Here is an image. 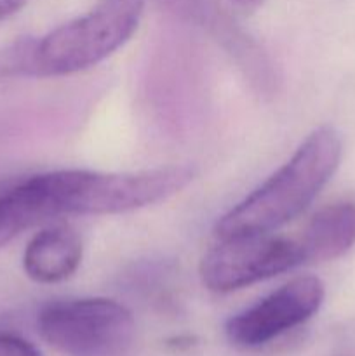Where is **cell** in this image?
I'll return each mask as SVG.
<instances>
[{"instance_id": "obj_4", "label": "cell", "mask_w": 355, "mask_h": 356, "mask_svg": "<svg viewBox=\"0 0 355 356\" xmlns=\"http://www.w3.org/2000/svg\"><path fill=\"white\" fill-rule=\"evenodd\" d=\"M42 339L66 356H122L134 337V316L104 298L68 299L44 306L37 316Z\"/></svg>"}, {"instance_id": "obj_3", "label": "cell", "mask_w": 355, "mask_h": 356, "mask_svg": "<svg viewBox=\"0 0 355 356\" xmlns=\"http://www.w3.org/2000/svg\"><path fill=\"white\" fill-rule=\"evenodd\" d=\"M145 0H100L82 16L35 38L33 76L82 72L125 44L138 28Z\"/></svg>"}, {"instance_id": "obj_5", "label": "cell", "mask_w": 355, "mask_h": 356, "mask_svg": "<svg viewBox=\"0 0 355 356\" xmlns=\"http://www.w3.org/2000/svg\"><path fill=\"white\" fill-rule=\"evenodd\" d=\"M301 266L294 238L274 233H244L219 238L200 261L202 284L226 294Z\"/></svg>"}, {"instance_id": "obj_2", "label": "cell", "mask_w": 355, "mask_h": 356, "mask_svg": "<svg viewBox=\"0 0 355 356\" xmlns=\"http://www.w3.org/2000/svg\"><path fill=\"white\" fill-rule=\"evenodd\" d=\"M188 165H167L139 172L54 170L45 172L58 218L122 214L167 200L194 181Z\"/></svg>"}, {"instance_id": "obj_6", "label": "cell", "mask_w": 355, "mask_h": 356, "mask_svg": "<svg viewBox=\"0 0 355 356\" xmlns=\"http://www.w3.org/2000/svg\"><path fill=\"white\" fill-rule=\"evenodd\" d=\"M324 284L317 277H298L226 322L230 343L258 348L308 322L324 301Z\"/></svg>"}, {"instance_id": "obj_7", "label": "cell", "mask_w": 355, "mask_h": 356, "mask_svg": "<svg viewBox=\"0 0 355 356\" xmlns=\"http://www.w3.org/2000/svg\"><path fill=\"white\" fill-rule=\"evenodd\" d=\"M82 254V238L75 229L51 226L38 232L24 249V273L38 284H58L75 273Z\"/></svg>"}, {"instance_id": "obj_11", "label": "cell", "mask_w": 355, "mask_h": 356, "mask_svg": "<svg viewBox=\"0 0 355 356\" xmlns=\"http://www.w3.org/2000/svg\"><path fill=\"white\" fill-rule=\"evenodd\" d=\"M235 6H239L240 9L244 10H253L256 9V7H260L261 3H263V0H232Z\"/></svg>"}, {"instance_id": "obj_9", "label": "cell", "mask_w": 355, "mask_h": 356, "mask_svg": "<svg viewBox=\"0 0 355 356\" xmlns=\"http://www.w3.org/2000/svg\"><path fill=\"white\" fill-rule=\"evenodd\" d=\"M35 38H19L0 49V79L33 76Z\"/></svg>"}, {"instance_id": "obj_1", "label": "cell", "mask_w": 355, "mask_h": 356, "mask_svg": "<svg viewBox=\"0 0 355 356\" xmlns=\"http://www.w3.org/2000/svg\"><path fill=\"white\" fill-rule=\"evenodd\" d=\"M340 160V134L329 125L315 129L274 176L216 222V236L274 233L287 225L315 200Z\"/></svg>"}, {"instance_id": "obj_10", "label": "cell", "mask_w": 355, "mask_h": 356, "mask_svg": "<svg viewBox=\"0 0 355 356\" xmlns=\"http://www.w3.org/2000/svg\"><path fill=\"white\" fill-rule=\"evenodd\" d=\"M0 356H42L30 343L14 334H0Z\"/></svg>"}, {"instance_id": "obj_8", "label": "cell", "mask_w": 355, "mask_h": 356, "mask_svg": "<svg viewBox=\"0 0 355 356\" xmlns=\"http://www.w3.org/2000/svg\"><path fill=\"white\" fill-rule=\"evenodd\" d=\"M296 242L301 264L326 263L343 256L355 243L354 202H338L320 209Z\"/></svg>"}]
</instances>
